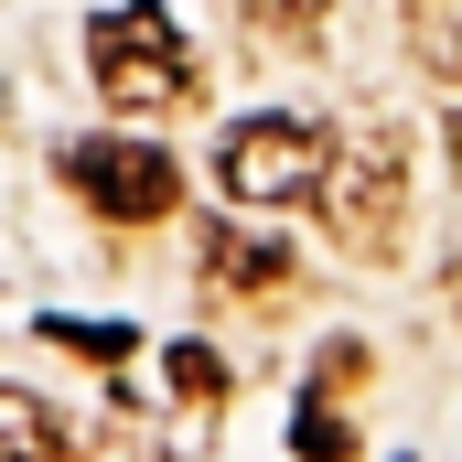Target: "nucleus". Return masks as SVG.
I'll list each match as a JSON object with an SVG mask.
<instances>
[{
    "instance_id": "6e6552de",
    "label": "nucleus",
    "mask_w": 462,
    "mask_h": 462,
    "mask_svg": "<svg viewBox=\"0 0 462 462\" xmlns=\"http://www.w3.org/2000/svg\"><path fill=\"white\" fill-rule=\"evenodd\" d=\"M43 334H54V345H65V355H97V365H118V355L140 345L129 323H43Z\"/></svg>"
},
{
    "instance_id": "39448f33",
    "label": "nucleus",
    "mask_w": 462,
    "mask_h": 462,
    "mask_svg": "<svg viewBox=\"0 0 462 462\" xmlns=\"http://www.w3.org/2000/svg\"><path fill=\"white\" fill-rule=\"evenodd\" d=\"M205 280H216V291H280V280H291V247L216 226V236H205Z\"/></svg>"
},
{
    "instance_id": "f03ea898",
    "label": "nucleus",
    "mask_w": 462,
    "mask_h": 462,
    "mask_svg": "<svg viewBox=\"0 0 462 462\" xmlns=\"http://www.w3.org/2000/svg\"><path fill=\"white\" fill-rule=\"evenodd\" d=\"M323 226L345 236V247H387L398 236V194H409V151H398V129H355L323 151Z\"/></svg>"
},
{
    "instance_id": "1a4fd4ad",
    "label": "nucleus",
    "mask_w": 462,
    "mask_h": 462,
    "mask_svg": "<svg viewBox=\"0 0 462 462\" xmlns=\"http://www.w3.org/2000/svg\"><path fill=\"white\" fill-rule=\"evenodd\" d=\"M172 387H183V398H226V365L205 345H172Z\"/></svg>"
},
{
    "instance_id": "9d476101",
    "label": "nucleus",
    "mask_w": 462,
    "mask_h": 462,
    "mask_svg": "<svg viewBox=\"0 0 462 462\" xmlns=\"http://www.w3.org/2000/svg\"><path fill=\"white\" fill-rule=\"evenodd\" d=\"M269 32H323V0H258Z\"/></svg>"
},
{
    "instance_id": "f257e3e1",
    "label": "nucleus",
    "mask_w": 462,
    "mask_h": 462,
    "mask_svg": "<svg viewBox=\"0 0 462 462\" xmlns=\"http://www.w3.org/2000/svg\"><path fill=\"white\" fill-rule=\"evenodd\" d=\"M87 65H97V87H108V108L129 118H162L194 97V43H183V22L162 11V0H118L87 22Z\"/></svg>"
},
{
    "instance_id": "20e7f679",
    "label": "nucleus",
    "mask_w": 462,
    "mask_h": 462,
    "mask_svg": "<svg viewBox=\"0 0 462 462\" xmlns=\"http://www.w3.org/2000/svg\"><path fill=\"white\" fill-rule=\"evenodd\" d=\"M216 183H226L236 205H291V194H312V183H323V129H312V118H236L226 140H216Z\"/></svg>"
},
{
    "instance_id": "7ed1b4c3",
    "label": "nucleus",
    "mask_w": 462,
    "mask_h": 462,
    "mask_svg": "<svg viewBox=\"0 0 462 462\" xmlns=\"http://www.w3.org/2000/svg\"><path fill=\"white\" fill-rule=\"evenodd\" d=\"M65 183H76L97 216H118V226H151V216H172V205H183L172 151L118 140V129H97V140H65Z\"/></svg>"
},
{
    "instance_id": "0eeeda50",
    "label": "nucleus",
    "mask_w": 462,
    "mask_h": 462,
    "mask_svg": "<svg viewBox=\"0 0 462 462\" xmlns=\"http://www.w3.org/2000/svg\"><path fill=\"white\" fill-rule=\"evenodd\" d=\"M291 452H301V462H345V452H355V430L323 409V398H301V420H291Z\"/></svg>"
},
{
    "instance_id": "423d86ee",
    "label": "nucleus",
    "mask_w": 462,
    "mask_h": 462,
    "mask_svg": "<svg viewBox=\"0 0 462 462\" xmlns=\"http://www.w3.org/2000/svg\"><path fill=\"white\" fill-rule=\"evenodd\" d=\"M65 420L32 398V387H0V462H65Z\"/></svg>"
}]
</instances>
